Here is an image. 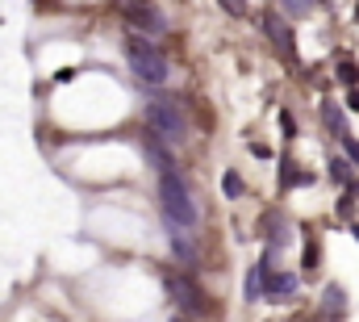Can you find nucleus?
<instances>
[{"label":"nucleus","mask_w":359,"mask_h":322,"mask_svg":"<svg viewBox=\"0 0 359 322\" xmlns=\"http://www.w3.org/2000/svg\"><path fill=\"white\" fill-rule=\"evenodd\" d=\"M167 239H171V251L180 264H197V243H192V230H180V226H167Z\"/></svg>","instance_id":"7"},{"label":"nucleus","mask_w":359,"mask_h":322,"mask_svg":"<svg viewBox=\"0 0 359 322\" xmlns=\"http://www.w3.org/2000/svg\"><path fill=\"white\" fill-rule=\"evenodd\" d=\"M263 293H268L272 302H284V298L297 293V277H293V272H268V277H263Z\"/></svg>","instance_id":"8"},{"label":"nucleus","mask_w":359,"mask_h":322,"mask_svg":"<svg viewBox=\"0 0 359 322\" xmlns=\"http://www.w3.org/2000/svg\"><path fill=\"white\" fill-rule=\"evenodd\" d=\"M263 34H268V42H272L289 63H297V38H293L289 21H280V13H263Z\"/></svg>","instance_id":"6"},{"label":"nucleus","mask_w":359,"mask_h":322,"mask_svg":"<svg viewBox=\"0 0 359 322\" xmlns=\"http://www.w3.org/2000/svg\"><path fill=\"white\" fill-rule=\"evenodd\" d=\"M280 8H284L289 17H310V13H314V0H280Z\"/></svg>","instance_id":"13"},{"label":"nucleus","mask_w":359,"mask_h":322,"mask_svg":"<svg viewBox=\"0 0 359 322\" xmlns=\"http://www.w3.org/2000/svg\"><path fill=\"white\" fill-rule=\"evenodd\" d=\"M146 151H151V163H155L159 172H176V159H171V151H163L159 142H151Z\"/></svg>","instance_id":"11"},{"label":"nucleus","mask_w":359,"mask_h":322,"mask_svg":"<svg viewBox=\"0 0 359 322\" xmlns=\"http://www.w3.org/2000/svg\"><path fill=\"white\" fill-rule=\"evenodd\" d=\"M322 306H326V314H330V319H339V314L347 310V293H343L339 285H326V293H322Z\"/></svg>","instance_id":"10"},{"label":"nucleus","mask_w":359,"mask_h":322,"mask_svg":"<svg viewBox=\"0 0 359 322\" xmlns=\"http://www.w3.org/2000/svg\"><path fill=\"white\" fill-rule=\"evenodd\" d=\"M121 17H125L130 34H142V38H155L167 29V17L151 0H121Z\"/></svg>","instance_id":"4"},{"label":"nucleus","mask_w":359,"mask_h":322,"mask_svg":"<svg viewBox=\"0 0 359 322\" xmlns=\"http://www.w3.org/2000/svg\"><path fill=\"white\" fill-rule=\"evenodd\" d=\"M330 176H335L339 184H347V180H351V168H347V159H330Z\"/></svg>","instance_id":"16"},{"label":"nucleus","mask_w":359,"mask_h":322,"mask_svg":"<svg viewBox=\"0 0 359 322\" xmlns=\"http://www.w3.org/2000/svg\"><path fill=\"white\" fill-rule=\"evenodd\" d=\"M339 80H343L347 88H356L359 84V67L351 63V59H339Z\"/></svg>","instance_id":"14"},{"label":"nucleus","mask_w":359,"mask_h":322,"mask_svg":"<svg viewBox=\"0 0 359 322\" xmlns=\"http://www.w3.org/2000/svg\"><path fill=\"white\" fill-rule=\"evenodd\" d=\"M356 17H359V8H356Z\"/></svg>","instance_id":"25"},{"label":"nucleus","mask_w":359,"mask_h":322,"mask_svg":"<svg viewBox=\"0 0 359 322\" xmlns=\"http://www.w3.org/2000/svg\"><path fill=\"white\" fill-rule=\"evenodd\" d=\"M301 268H305V272H314V268H318V243H305V256H301Z\"/></svg>","instance_id":"17"},{"label":"nucleus","mask_w":359,"mask_h":322,"mask_svg":"<svg viewBox=\"0 0 359 322\" xmlns=\"http://www.w3.org/2000/svg\"><path fill=\"white\" fill-rule=\"evenodd\" d=\"M146 126H151L155 138H167V142H184V138H188V117H184V109H180L176 101H167V96H155V101L146 105Z\"/></svg>","instance_id":"3"},{"label":"nucleus","mask_w":359,"mask_h":322,"mask_svg":"<svg viewBox=\"0 0 359 322\" xmlns=\"http://www.w3.org/2000/svg\"><path fill=\"white\" fill-rule=\"evenodd\" d=\"M222 8H226V13H234V17H243V13H247V8H243V0H222Z\"/></svg>","instance_id":"19"},{"label":"nucleus","mask_w":359,"mask_h":322,"mask_svg":"<svg viewBox=\"0 0 359 322\" xmlns=\"http://www.w3.org/2000/svg\"><path fill=\"white\" fill-rule=\"evenodd\" d=\"M159 214L167 226H180V230H192L201 210L192 201V189L184 184L180 172H159Z\"/></svg>","instance_id":"1"},{"label":"nucleus","mask_w":359,"mask_h":322,"mask_svg":"<svg viewBox=\"0 0 359 322\" xmlns=\"http://www.w3.org/2000/svg\"><path fill=\"white\" fill-rule=\"evenodd\" d=\"M351 210H356V201H351V197H343V201H339V214H343V218H351Z\"/></svg>","instance_id":"21"},{"label":"nucleus","mask_w":359,"mask_h":322,"mask_svg":"<svg viewBox=\"0 0 359 322\" xmlns=\"http://www.w3.org/2000/svg\"><path fill=\"white\" fill-rule=\"evenodd\" d=\"M121 50H125V59H130V71H134L142 84H167L171 67H167L163 50H159L151 38H142V34H125V38H121Z\"/></svg>","instance_id":"2"},{"label":"nucleus","mask_w":359,"mask_h":322,"mask_svg":"<svg viewBox=\"0 0 359 322\" xmlns=\"http://www.w3.org/2000/svg\"><path fill=\"white\" fill-rule=\"evenodd\" d=\"M310 180H314V176H301V172L293 168V159L280 163V184H284V189H293V184H310Z\"/></svg>","instance_id":"12"},{"label":"nucleus","mask_w":359,"mask_h":322,"mask_svg":"<svg viewBox=\"0 0 359 322\" xmlns=\"http://www.w3.org/2000/svg\"><path fill=\"white\" fill-rule=\"evenodd\" d=\"M280 126H284V134H289V138L297 134V126H293V117H289V113H280Z\"/></svg>","instance_id":"20"},{"label":"nucleus","mask_w":359,"mask_h":322,"mask_svg":"<svg viewBox=\"0 0 359 322\" xmlns=\"http://www.w3.org/2000/svg\"><path fill=\"white\" fill-rule=\"evenodd\" d=\"M171 322H188V319H171Z\"/></svg>","instance_id":"24"},{"label":"nucleus","mask_w":359,"mask_h":322,"mask_svg":"<svg viewBox=\"0 0 359 322\" xmlns=\"http://www.w3.org/2000/svg\"><path fill=\"white\" fill-rule=\"evenodd\" d=\"M322 122H326V130H330L335 138H347V134H351L347 122H343V109H339L335 101H322Z\"/></svg>","instance_id":"9"},{"label":"nucleus","mask_w":359,"mask_h":322,"mask_svg":"<svg viewBox=\"0 0 359 322\" xmlns=\"http://www.w3.org/2000/svg\"><path fill=\"white\" fill-rule=\"evenodd\" d=\"M163 289L176 298V306L184 310V314H201L205 310V298H201V289L188 281V277H176V272H163Z\"/></svg>","instance_id":"5"},{"label":"nucleus","mask_w":359,"mask_h":322,"mask_svg":"<svg viewBox=\"0 0 359 322\" xmlns=\"http://www.w3.org/2000/svg\"><path fill=\"white\" fill-rule=\"evenodd\" d=\"M347 109H356V113H359V88H351V92H347Z\"/></svg>","instance_id":"22"},{"label":"nucleus","mask_w":359,"mask_h":322,"mask_svg":"<svg viewBox=\"0 0 359 322\" xmlns=\"http://www.w3.org/2000/svg\"><path fill=\"white\" fill-rule=\"evenodd\" d=\"M343 151H347V159H351V163H359V142L351 138V134L343 138Z\"/></svg>","instance_id":"18"},{"label":"nucleus","mask_w":359,"mask_h":322,"mask_svg":"<svg viewBox=\"0 0 359 322\" xmlns=\"http://www.w3.org/2000/svg\"><path fill=\"white\" fill-rule=\"evenodd\" d=\"M351 235H356V239H359V226H351Z\"/></svg>","instance_id":"23"},{"label":"nucleus","mask_w":359,"mask_h":322,"mask_svg":"<svg viewBox=\"0 0 359 322\" xmlns=\"http://www.w3.org/2000/svg\"><path fill=\"white\" fill-rule=\"evenodd\" d=\"M222 193H226V197H243V176H238V172H226V176H222Z\"/></svg>","instance_id":"15"}]
</instances>
